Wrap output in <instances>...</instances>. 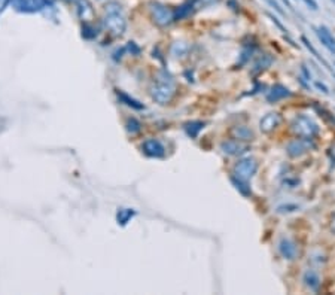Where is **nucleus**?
Listing matches in <instances>:
<instances>
[{
	"instance_id": "f257e3e1",
	"label": "nucleus",
	"mask_w": 335,
	"mask_h": 295,
	"mask_svg": "<svg viewBox=\"0 0 335 295\" xmlns=\"http://www.w3.org/2000/svg\"><path fill=\"white\" fill-rule=\"evenodd\" d=\"M174 79L167 72H161L151 87L152 98L160 104H167L174 96Z\"/></svg>"
},
{
	"instance_id": "f03ea898",
	"label": "nucleus",
	"mask_w": 335,
	"mask_h": 295,
	"mask_svg": "<svg viewBox=\"0 0 335 295\" xmlns=\"http://www.w3.org/2000/svg\"><path fill=\"white\" fill-rule=\"evenodd\" d=\"M104 27L117 36H121L127 28L125 17L121 11V6L118 3H109L106 6V15H104Z\"/></svg>"
},
{
	"instance_id": "7ed1b4c3",
	"label": "nucleus",
	"mask_w": 335,
	"mask_h": 295,
	"mask_svg": "<svg viewBox=\"0 0 335 295\" xmlns=\"http://www.w3.org/2000/svg\"><path fill=\"white\" fill-rule=\"evenodd\" d=\"M292 130H293L295 134H298L303 139H313L319 133L317 124L313 120H310L309 117H304V115L296 117L292 121Z\"/></svg>"
},
{
	"instance_id": "20e7f679",
	"label": "nucleus",
	"mask_w": 335,
	"mask_h": 295,
	"mask_svg": "<svg viewBox=\"0 0 335 295\" xmlns=\"http://www.w3.org/2000/svg\"><path fill=\"white\" fill-rule=\"evenodd\" d=\"M258 170V161L253 157H246L241 158L236 166H234V176L241 180H249Z\"/></svg>"
},
{
	"instance_id": "39448f33",
	"label": "nucleus",
	"mask_w": 335,
	"mask_h": 295,
	"mask_svg": "<svg viewBox=\"0 0 335 295\" xmlns=\"http://www.w3.org/2000/svg\"><path fill=\"white\" fill-rule=\"evenodd\" d=\"M9 3L18 12H25V14L39 12L51 5L49 0H9Z\"/></svg>"
},
{
	"instance_id": "423d86ee",
	"label": "nucleus",
	"mask_w": 335,
	"mask_h": 295,
	"mask_svg": "<svg viewBox=\"0 0 335 295\" xmlns=\"http://www.w3.org/2000/svg\"><path fill=\"white\" fill-rule=\"evenodd\" d=\"M151 14L154 17V21L158 25H167L173 21V12L160 2L151 3Z\"/></svg>"
},
{
	"instance_id": "0eeeda50",
	"label": "nucleus",
	"mask_w": 335,
	"mask_h": 295,
	"mask_svg": "<svg viewBox=\"0 0 335 295\" xmlns=\"http://www.w3.org/2000/svg\"><path fill=\"white\" fill-rule=\"evenodd\" d=\"M313 145L310 143V139H296V140H292L287 148H286V151L290 157H300L303 155L304 152L309 151V148H311Z\"/></svg>"
},
{
	"instance_id": "6e6552de",
	"label": "nucleus",
	"mask_w": 335,
	"mask_h": 295,
	"mask_svg": "<svg viewBox=\"0 0 335 295\" xmlns=\"http://www.w3.org/2000/svg\"><path fill=\"white\" fill-rule=\"evenodd\" d=\"M143 152L147 155V157H154V158H161L164 157L166 154V149L160 140H155V139H149L143 143Z\"/></svg>"
},
{
	"instance_id": "1a4fd4ad",
	"label": "nucleus",
	"mask_w": 335,
	"mask_h": 295,
	"mask_svg": "<svg viewBox=\"0 0 335 295\" xmlns=\"http://www.w3.org/2000/svg\"><path fill=\"white\" fill-rule=\"evenodd\" d=\"M314 30H316V34H317L319 41L322 42V45L326 47L332 54H335V38L331 34V31L328 30V27L320 25V27H316Z\"/></svg>"
},
{
	"instance_id": "9d476101",
	"label": "nucleus",
	"mask_w": 335,
	"mask_h": 295,
	"mask_svg": "<svg viewBox=\"0 0 335 295\" xmlns=\"http://www.w3.org/2000/svg\"><path fill=\"white\" fill-rule=\"evenodd\" d=\"M282 123V117L276 112H271V114H267L263 120H261L259 123V128L261 131H264V133H270L273 131L274 128H277Z\"/></svg>"
},
{
	"instance_id": "9b49d317",
	"label": "nucleus",
	"mask_w": 335,
	"mask_h": 295,
	"mask_svg": "<svg viewBox=\"0 0 335 295\" xmlns=\"http://www.w3.org/2000/svg\"><path fill=\"white\" fill-rule=\"evenodd\" d=\"M279 252L282 253L283 258H286V260H295L296 255H298V247L292 240L283 237L279 242Z\"/></svg>"
},
{
	"instance_id": "f8f14e48",
	"label": "nucleus",
	"mask_w": 335,
	"mask_h": 295,
	"mask_svg": "<svg viewBox=\"0 0 335 295\" xmlns=\"http://www.w3.org/2000/svg\"><path fill=\"white\" fill-rule=\"evenodd\" d=\"M220 149L223 151V154H227V155H239V154L247 151V146L240 145L237 140H228V142H223L220 145Z\"/></svg>"
},
{
	"instance_id": "ddd939ff",
	"label": "nucleus",
	"mask_w": 335,
	"mask_h": 295,
	"mask_svg": "<svg viewBox=\"0 0 335 295\" xmlns=\"http://www.w3.org/2000/svg\"><path fill=\"white\" fill-rule=\"evenodd\" d=\"M76 8H78V14L81 17L82 21H90L94 15V9L90 0H76Z\"/></svg>"
},
{
	"instance_id": "4468645a",
	"label": "nucleus",
	"mask_w": 335,
	"mask_h": 295,
	"mask_svg": "<svg viewBox=\"0 0 335 295\" xmlns=\"http://www.w3.org/2000/svg\"><path fill=\"white\" fill-rule=\"evenodd\" d=\"M289 96H290V91H289L286 87L277 84V85H274V87L271 88V91L267 94V101L276 103V101H279V100H282V98H285V97H289Z\"/></svg>"
},
{
	"instance_id": "2eb2a0df",
	"label": "nucleus",
	"mask_w": 335,
	"mask_h": 295,
	"mask_svg": "<svg viewBox=\"0 0 335 295\" xmlns=\"http://www.w3.org/2000/svg\"><path fill=\"white\" fill-rule=\"evenodd\" d=\"M303 282L311 291H317L319 286H320V277H319V274L314 270H307L304 273V276H303Z\"/></svg>"
},
{
	"instance_id": "dca6fc26",
	"label": "nucleus",
	"mask_w": 335,
	"mask_h": 295,
	"mask_svg": "<svg viewBox=\"0 0 335 295\" xmlns=\"http://www.w3.org/2000/svg\"><path fill=\"white\" fill-rule=\"evenodd\" d=\"M233 136L237 140L247 142V140H252L253 139V131L249 127H246V125H237V127L233 128Z\"/></svg>"
},
{
	"instance_id": "f3484780",
	"label": "nucleus",
	"mask_w": 335,
	"mask_h": 295,
	"mask_svg": "<svg viewBox=\"0 0 335 295\" xmlns=\"http://www.w3.org/2000/svg\"><path fill=\"white\" fill-rule=\"evenodd\" d=\"M194 3H195V0H188V2H185V3L176 11V14L173 15V20H183V18L188 17V15L192 12V9H194Z\"/></svg>"
},
{
	"instance_id": "a211bd4d",
	"label": "nucleus",
	"mask_w": 335,
	"mask_h": 295,
	"mask_svg": "<svg viewBox=\"0 0 335 295\" xmlns=\"http://www.w3.org/2000/svg\"><path fill=\"white\" fill-rule=\"evenodd\" d=\"M204 124L201 121H192V123H188V124H185V130L186 133H188L191 137H197L198 133L203 130Z\"/></svg>"
},
{
	"instance_id": "6ab92c4d",
	"label": "nucleus",
	"mask_w": 335,
	"mask_h": 295,
	"mask_svg": "<svg viewBox=\"0 0 335 295\" xmlns=\"http://www.w3.org/2000/svg\"><path fill=\"white\" fill-rule=\"evenodd\" d=\"M231 182L234 183L236 188H237L244 197H247V196L252 194V191H250V188H249V185H247V182H246V180H241V179H237L236 176H231Z\"/></svg>"
},
{
	"instance_id": "aec40b11",
	"label": "nucleus",
	"mask_w": 335,
	"mask_h": 295,
	"mask_svg": "<svg viewBox=\"0 0 335 295\" xmlns=\"http://www.w3.org/2000/svg\"><path fill=\"white\" fill-rule=\"evenodd\" d=\"M271 63H273V57H271V55H268V54L263 55V57L259 58V61L255 64V72H259V70L267 69Z\"/></svg>"
},
{
	"instance_id": "412c9836",
	"label": "nucleus",
	"mask_w": 335,
	"mask_h": 295,
	"mask_svg": "<svg viewBox=\"0 0 335 295\" xmlns=\"http://www.w3.org/2000/svg\"><path fill=\"white\" fill-rule=\"evenodd\" d=\"M118 97L122 100V101H125V104H128V106H131V107H134V109H143V104H139V101H136L134 98H130L127 94H124V93H118Z\"/></svg>"
},
{
	"instance_id": "4be33fe9",
	"label": "nucleus",
	"mask_w": 335,
	"mask_h": 295,
	"mask_svg": "<svg viewBox=\"0 0 335 295\" xmlns=\"http://www.w3.org/2000/svg\"><path fill=\"white\" fill-rule=\"evenodd\" d=\"M133 215H134V212H131V210H120V213H118V221L124 225V224L128 222V219H130Z\"/></svg>"
},
{
	"instance_id": "5701e85b",
	"label": "nucleus",
	"mask_w": 335,
	"mask_h": 295,
	"mask_svg": "<svg viewBox=\"0 0 335 295\" xmlns=\"http://www.w3.org/2000/svg\"><path fill=\"white\" fill-rule=\"evenodd\" d=\"M127 128H128V131H131V133H137V131L140 130V124H139L137 120L131 118V120L128 121V124H127Z\"/></svg>"
},
{
	"instance_id": "b1692460",
	"label": "nucleus",
	"mask_w": 335,
	"mask_h": 295,
	"mask_svg": "<svg viewBox=\"0 0 335 295\" xmlns=\"http://www.w3.org/2000/svg\"><path fill=\"white\" fill-rule=\"evenodd\" d=\"M301 41H303V42H304V44H306V47H307V48H309V49H310V51H311V54H313V55H314V57H316V58H319V60H322V57H320V55H319V52H317V51H316V49H314V48H313V47H311V44H310V42H309V41H307V38H306V36H303V38H301ZM322 61H323V60H322ZM323 63H325V61H323Z\"/></svg>"
},
{
	"instance_id": "393cba45",
	"label": "nucleus",
	"mask_w": 335,
	"mask_h": 295,
	"mask_svg": "<svg viewBox=\"0 0 335 295\" xmlns=\"http://www.w3.org/2000/svg\"><path fill=\"white\" fill-rule=\"evenodd\" d=\"M267 15H268V17H270V18L273 20V23H276V24H277V27H279V28H280L282 31H286V30H285V27H283V24H282V23H280V21H279V20H277V18H276L274 15H271V14H267Z\"/></svg>"
},
{
	"instance_id": "a878e982",
	"label": "nucleus",
	"mask_w": 335,
	"mask_h": 295,
	"mask_svg": "<svg viewBox=\"0 0 335 295\" xmlns=\"http://www.w3.org/2000/svg\"><path fill=\"white\" fill-rule=\"evenodd\" d=\"M303 2H304L307 6H310L313 11H317V3L314 2V0H303Z\"/></svg>"
},
{
	"instance_id": "bb28decb",
	"label": "nucleus",
	"mask_w": 335,
	"mask_h": 295,
	"mask_svg": "<svg viewBox=\"0 0 335 295\" xmlns=\"http://www.w3.org/2000/svg\"><path fill=\"white\" fill-rule=\"evenodd\" d=\"M267 2H268V3H270V5H271V6H273L277 12H279V14H283V11H282V8L279 6V3H277V2H274V0H267Z\"/></svg>"
},
{
	"instance_id": "cd10ccee",
	"label": "nucleus",
	"mask_w": 335,
	"mask_h": 295,
	"mask_svg": "<svg viewBox=\"0 0 335 295\" xmlns=\"http://www.w3.org/2000/svg\"><path fill=\"white\" fill-rule=\"evenodd\" d=\"M316 87H317V88H320V90H322V91H323L325 94H328V93H329V91H328V88H326L325 85H322L320 82H316Z\"/></svg>"
},
{
	"instance_id": "c85d7f7f",
	"label": "nucleus",
	"mask_w": 335,
	"mask_h": 295,
	"mask_svg": "<svg viewBox=\"0 0 335 295\" xmlns=\"http://www.w3.org/2000/svg\"><path fill=\"white\" fill-rule=\"evenodd\" d=\"M332 231H335V215L332 218Z\"/></svg>"
},
{
	"instance_id": "c756f323",
	"label": "nucleus",
	"mask_w": 335,
	"mask_h": 295,
	"mask_svg": "<svg viewBox=\"0 0 335 295\" xmlns=\"http://www.w3.org/2000/svg\"><path fill=\"white\" fill-rule=\"evenodd\" d=\"M5 3H3V0H0V9H2V6H3Z\"/></svg>"
},
{
	"instance_id": "7c9ffc66",
	"label": "nucleus",
	"mask_w": 335,
	"mask_h": 295,
	"mask_svg": "<svg viewBox=\"0 0 335 295\" xmlns=\"http://www.w3.org/2000/svg\"><path fill=\"white\" fill-rule=\"evenodd\" d=\"M332 2H334V3H335V0H332Z\"/></svg>"
}]
</instances>
